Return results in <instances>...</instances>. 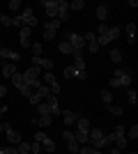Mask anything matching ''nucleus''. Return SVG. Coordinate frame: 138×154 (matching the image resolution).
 <instances>
[{"instance_id":"b1692460","label":"nucleus","mask_w":138,"mask_h":154,"mask_svg":"<svg viewBox=\"0 0 138 154\" xmlns=\"http://www.w3.org/2000/svg\"><path fill=\"white\" fill-rule=\"evenodd\" d=\"M41 145H44V152H48V154H51V152H55V143H53L51 138H48V136H46V140L41 143Z\"/></svg>"},{"instance_id":"4468645a","label":"nucleus","mask_w":138,"mask_h":154,"mask_svg":"<svg viewBox=\"0 0 138 154\" xmlns=\"http://www.w3.org/2000/svg\"><path fill=\"white\" fill-rule=\"evenodd\" d=\"M74 67L76 69H85V58L81 51H74Z\"/></svg>"},{"instance_id":"dca6fc26","label":"nucleus","mask_w":138,"mask_h":154,"mask_svg":"<svg viewBox=\"0 0 138 154\" xmlns=\"http://www.w3.org/2000/svg\"><path fill=\"white\" fill-rule=\"evenodd\" d=\"M51 122H53L51 115H39V117H35V120H32V124H37V127H48Z\"/></svg>"},{"instance_id":"37998d69","label":"nucleus","mask_w":138,"mask_h":154,"mask_svg":"<svg viewBox=\"0 0 138 154\" xmlns=\"http://www.w3.org/2000/svg\"><path fill=\"white\" fill-rule=\"evenodd\" d=\"M76 78H78V81H87V71L85 69H76Z\"/></svg>"},{"instance_id":"5fc2aeb1","label":"nucleus","mask_w":138,"mask_h":154,"mask_svg":"<svg viewBox=\"0 0 138 154\" xmlns=\"http://www.w3.org/2000/svg\"><path fill=\"white\" fill-rule=\"evenodd\" d=\"M37 154H41V152H37Z\"/></svg>"},{"instance_id":"6ab92c4d","label":"nucleus","mask_w":138,"mask_h":154,"mask_svg":"<svg viewBox=\"0 0 138 154\" xmlns=\"http://www.w3.org/2000/svg\"><path fill=\"white\" fill-rule=\"evenodd\" d=\"M76 122H78V131H90V120L87 117H76Z\"/></svg>"},{"instance_id":"bb28decb","label":"nucleus","mask_w":138,"mask_h":154,"mask_svg":"<svg viewBox=\"0 0 138 154\" xmlns=\"http://www.w3.org/2000/svg\"><path fill=\"white\" fill-rule=\"evenodd\" d=\"M35 92H37V94L41 97V99H46V97L51 94V90H48V85H44V83H41V85H39V88H37Z\"/></svg>"},{"instance_id":"1a4fd4ad","label":"nucleus","mask_w":138,"mask_h":154,"mask_svg":"<svg viewBox=\"0 0 138 154\" xmlns=\"http://www.w3.org/2000/svg\"><path fill=\"white\" fill-rule=\"evenodd\" d=\"M83 39H85V46L90 53H97L99 51V44H97V35L94 32H87V35H83Z\"/></svg>"},{"instance_id":"7c9ffc66","label":"nucleus","mask_w":138,"mask_h":154,"mask_svg":"<svg viewBox=\"0 0 138 154\" xmlns=\"http://www.w3.org/2000/svg\"><path fill=\"white\" fill-rule=\"evenodd\" d=\"M30 48H32V58H41V42L30 44Z\"/></svg>"},{"instance_id":"39448f33","label":"nucleus","mask_w":138,"mask_h":154,"mask_svg":"<svg viewBox=\"0 0 138 154\" xmlns=\"http://www.w3.org/2000/svg\"><path fill=\"white\" fill-rule=\"evenodd\" d=\"M23 21H26V28H35V26H39V21H37V16L32 14V7H28V5H23Z\"/></svg>"},{"instance_id":"0eeeda50","label":"nucleus","mask_w":138,"mask_h":154,"mask_svg":"<svg viewBox=\"0 0 138 154\" xmlns=\"http://www.w3.org/2000/svg\"><path fill=\"white\" fill-rule=\"evenodd\" d=\"M5 134H7V140L12 143V145H19V143L23 140V138H21V134H19V131H14L9 122H5Z\"/></svg>"},{"instance_id":"e433bc0d","label":"nucleus","mask_w":138,"mask_h":154,"mask_svg":"<svg viewBox=\"0 0 138 154\" xmlns=\"http://www.w3.org/2000/svg\"><path fill=\"white\" fill-rule=\"evenodd\" d=\"M44 81H46V85H48V88H51V85H55V83H58V81H55V76H53L51 71H46V74H44Z\"/></svg>"},{"instance_id":"5701e85b","label":"nucleus","mask_w":138,"mask_h":154,"mask_svg":"<svg viewBox=\"0 0 138 154\" xmlns=\"http://www.w3.org/2000/svg\"><path fill=\"white\" fill-rule=\"evenodd\" d=\"M60 53H67V55H74V48L69 42H60Z\"/></svg>"},{"instance_id":"f257e3e1","label":"nucleus","mask_w":138,"mask_h":154,"mask_svg":"<svg viewBox=\"0 0 138 154\" xmlns=\"http://www.w3.org/2000/svg\"><path fill=\"white\" fill-rule=\"evenodd\" d=\"M113 140H115V136H113V134H111V136H106L99 127L90 129V134H87V143H90V147H94V149L108 147V145H113Z\"/></svg>"},{"instance_id":"864d4df0","label":"nucleus","mask_w":138,"mask_h":154,"mask_svg":"<svg viewBox=\"0 0 138 154\" xmlns=\"http://www.w3.org/2000/svg\"><path fill=\"white\" fill-rule=\"evenodd\" d=\"M131 154H138V152H131Z\"/></svg>"},{"instance_id":"6e6552de","label":"nucleus","mask_w":138,"mask_h":154,"mask_svg":"<svg viewBox=\"0 0 138 154\" xmlns=\"http://www.w3.org/2000/svg\"><path fill=\"white\" fill-rule=\"evenodd\" d=\"M58 21H69V2L67 0H58Z\"/></svg>"},{"instance_id":"09e8293b","label":"nucleus","mask_w":138,"mask_h":154,"mask_svg":"<svg viewBox=\"0 0 138 154\" xmlns=\"http://www.w3.org/2000/svg\"><path fill=\"white\" fill-rule=\"evenodd\" d=\"M62 138H65V140H72L74 134H72V131H62Z\"/></svg>"},{"instance_id":"cd10ccee","label":"nucleus","mask_w":138,"mask_h":154,"mask_svg":"<svg viewBox=\"0 0 138 154\" xmlns=\"http://www.w3.org/2000/svg\"><path fill=\"white\" fill-rule=\"evenodd\" d=\"M16 149H19V154H30V143L21 140L19 145H16Z\"/></svg>"},{"instance_id":"20e7f679","label":"nucleus","mask_w":138,"mask_h":154,"mask_svg":"<svg viewBox=\"0 0 138 154\" xmlns=\"http://www.w3.org/2000/svg\"><path fill=\"white\" fill-rule=\"evenodd\" d=\"M113 136H115V140H113V143H115V147L124 149L127 147V129L124 127H115V134H113Z\"/></svg>"},{"instance_id":"412c9836","label":"nucleus","mask_w":138,"mask_h":154,"mask_svg":"<svg viewBox=\"0 0 138 154\" xmlns=\"http://www.w3.org/2000/svg\"><path fill=\"white\" fill-rule=\"evenodd\" d=\"M37 110H39V115H51V106L46 101H39L37 103Z\"/></svg>"},{"instance_id":"2f4dec72","label":"nucleus","mask_w":138,"mask_h":154,"mask_svg":"<svg viewBox=\"0 0 138 154\" xmlns=\"http://www.w3.org/2000/svg\"><path fill=\"white\" fill-rule=\"evenodd\" d=\"M67 145H69V154H78L81 145H78L76 140H74V138H72V140H67Z\"/></svg>"},{"instance_id":"a211bd4d","label":"nucleus","mask_w":138,"mask_h":154,"mask_svg":"<svg viewBox=\"0 0 138 154\" xmlns=\"http://www.w3.org/2000/svg\"><path fill=\"white\" fill-rule=\"evenodd\" d=\"M97 19L101 21V23H106V19H108V7H106V5L97 7Z\"/></svg>"},{"instance_id":"7ed1b4c3","label":"nucleus","mask_w":138,"mask_h":154,"mask_svg":"<svg viewBox=\"0 0 138 154\" xmlns=\"http://www.w3.org/2000/svg\"><path fill=\"white\" fill-rule=\"evenodd\" d=\"M21 76H23V83H26V85H30L32 90H37V88L41 85V78H39V69H37V67H30V69H26L23 74H21Z\"/></svg>"},{"instance_id":"423d86ee","label":"nucleus","mask_w":138,"mask_h":154,"mask_svg":"<svg viewBox=\"0 0 138 154\" xmlns=\"http://www.w3.org/2000/svg\"><path fill=\"white\" fill-rule=\"evenodd\" d=\"M0 58L2 60H9V62H19L21 60V53L19 51H12V48H7V46H0Z\"/></svg>"},{"instance_id":"72a5a7b5","label":"nucleus","mask_w":138,"mask_h":154,"mask_svg":"<svg viewBox=\"0 0 138 154\" xmlns=\"http://www.w3.org/2000/svg\"><path fill=\"white\" fill-rule=\"evenodd\" d=\"M85 7V2L83 0H74V2H69V9H74V12H81Z\"/></svg>"},{"instance_id":"a18cd8bd","label":"nucleus","mask_w":138,"mask_h":154,"mask_svg":"<svg viewBox=\"0 0 138 154\" xmlns=\"http://www.w3.org/2000/svg\"><path fill=\"white\" fill-rule=\"evenodd\" d=\"M46 26L53 28V30H58V28H60V21L58 19H51V21H46Z\"/></svg>"},{"instance_id":"c03bdc74","label":"nucleus","mask_w":138,"mask_h":154,"mask_svg":"<svg viewBox=\"0 0 138 154\" xmlns=\"http://www.w3.org/2000/svg\"><path fill=\"white\" fill-rule=\"evenodd\" d=\"M0 26H12V19H9V16H5V14H0Z\"/></svg>"},{"instance_id":"393cba45","label":"nucleus","mask_w":138,"mask_h":154,"mask_svg":"<svg viewBox=\"0 0 138 154\" xmlns=\"http://www.w3.org/2000/svg\"><path fill=\"white\" fill-rule=\"evenodd\" d=\"M12 83L16 85V90H21V88L26 85V83H23V76H21L19 71H16V74H14V76H12Z\"/></svg>"},{"instance_id":"c756f323","label":"nucleus","mask_w":138,"mask_h":154,"mask_svg":"<svg viewBox=\"0 0 138 154\" xmlns=\"http://www.w3.org/2000/svg\"><path fill=\"white\" fill-rule=\"evenodd\" d=\"M111 60H113V62H115V64L120 67V62H122V53H120L118 48H113V51H111Z\"/></svg>"},{"instance_id":"a19ab883","label":"nucleus","mask_w":138,"mask_h":154,"mask_svg":"<svg viewBox=\"0 0 138 154\" xmlns=\"http://www.w3.org/2000/svg\"><path fill=\"white\" fill-rule=\"evenodd\" d=\"M0 154H19V149L14 147V145H9V147H2V149H0Z\"/></svg>"},{"instance_id":"a878e982","label":"nucleus","mask_w":138,"mask_h":154,"mask_svg":"<svg viewBox=\"0 0 138 154\" xmlns=\"http://www.w3.org/2000/svg\"><path fill=\"white\" fill-rule=\"evenodd\" d=\"M19 92H21L23 97H26V99H32V97H35V90L30 88V85H23V88H21Z\"/></svg>"},{"instance_id":"ddd939ff","label":"nucleus","mask_w":138,"mask_h":154,"mask_svg":"<svg viewBox=\"0 0 138 154\" xmlns=\"http://www.w3.org/2000/svg\"><path fill=\"white\" fill-rule=\"evenodd\" d=\"M124 32H127V39H129V44H136V26L133 23H127L124 26Z\"/></svg>"},{"instance_id":"79ce46f5","label":"nucleus","mask_w":138,"mask_h":154,"mask_svg":"<svg viewBox=\"0 0 138 154\" xmlns=\"http://www.w3.org/2000/svg\"><path fill=\"white\" fill-rule=\"evenodd\" d=\"M12 26H21V28H26V21H23V16H14V19H12Z\"/></svg>"},{"instance_id":"8fccbe9b","label":"nucleus","mask_w":138,"mask_h":154,"mask_svg":"<svg viewBox=\"0 0 138 154\" xmlns=\"http://www.w3.org/2000/svg\"><path fill=\"white\" fill-rule=\"evenodd\" d=\"M7 94V88H5V85H0V97H5Z\"/></svg>"},{"instance_id":"473e14b6","label":"nucleus","mask_w":138,"mask_h":154,"mask_svg":"<svg viewBox=\"0 0 138 154\" xmlns=\"http://www.w3.org/2000/svg\"><path fill=\"white\" fill-rule=\"evenodd\" d=\"M127 99H129V103H131V106H136V103H138V94H136V90H131V88H129V92H127Z\"/></svg>"},{"instance_id":"4c0bfd02","label":"nucleus","mask_w":138,"mask_h":154,"mask_svg":"<svg viewBox=\"0 0 138 154\" xmlns=\"http://www.w3.org/2000/svg\"><path fill=\"white\" fill-rule=\"evenodd\" d=\"M129 138H138V124H133V127L127 131V140H129Z\"/></svg>"},{"instance_id":"ea45409f","label":"nucleus","mask_w":138,"mask_h":154,"mask_svg":"<svg viewBox=\"0 0 138 154\" xmlns=\"http://www.w3.org/2000/svg\"><path fill=\"white\" fill-rule=\"evenodd\" d=\"M65 76H67V78H76V67H74V64L65 69Z\"/></svg>"},{"instance_id":"49530a36","label":"nucleus","mask_w":138,"mask_h":154,"mask_svg":"<svg viewBox=\"0 0 138 154\" xmlns=\"http://www.w3.org/2000/svg\"><path fill=\"white\" fill-rule=\"evenodd\" d=\"M46 140V134L44 131H37V134H35V143H44Z\"/></svg>"},{"instance_id":"2eb2a0df","label":"nucleus","mask_w":138,"mask_h":154,"mask_svg":"<svg viewBox=\"0 0 138 154\" xmlns=\"http://www.w3.org/2000/svg\"><path fill=\"white\" fill-rule=\"evenodd\" d=\"M14 74H16V64H14V62L2 64V76H5V78H12Z\"/></svg>"},{"instance_id":"f03ea898","label":"nucleus","mask_w":138,"mask_h":154,"mask_svg":"<svg viewBox=\"0 0 138 154\" xmlns=\"http://www.w3.org/2000/svg\"><path fill=\"white\" fill-rule=\"evenodd\" d=\"M131 81H133V76H131L129 67H115L113 78H111V88H129Z\"/></svg>"},{"instance_id":"9d476101","label":"nucleus","mask_w":138,"mask_h":154,"mask_svg":"<svg viewBox=\"0 0 138 154\" xmlns=\"http://www.w3.org/2000/svg\"><path fill=\"white\" fill-rule=\"evenodd\" d=\"M41 7L46 9V14H48L51 19H58V0H44Z\"/></svg>"},{"instance_id":"f3484780","label":"nucleus","mask_w":138,"mask_h":154,"mask_svg":"<svg viewBox=\"0 0 138 154\" xmlns=\"http://www.w3.org/2000/svg\"><path fill=\"white\" fill-rule=\"evenodd\" d=\"M87 134H90V131H76V134H74V140L78 143V145H87Z\"/></svg>"},{"instance_id":"de8ad7c7","label":"nucleus","mask_w":138,"mask_h":154,"mask_svg":"<svg viewBox=\"0 0 138 154\" xmlns=\"http://www.w3.org/2000/svg\"><path fill=\"white\" fill-rule=\"evenodd\" d=\"M106 32H108V26H106V23H101V26H99V37H101V35H106Z\"/></svg>"},{"instance_id":"4be33fe9","label":"nucleus","mask_w":138,"mask_h":154,"mask_svg":"<svg viewBox=\"0 0 138 154\" xmlns=\"http://www.w3.org/2000/svg\"><path fill=\"white\" fill-rule=\"evenodd\" d=\"M101 101H104L106 106H111L113 103V92L111 90H101Z\"/></svg>"},{"instance_id":"f8f14e48","label":"nucleus","mask_w":138,"mask_h":154,"mask_svg":"<svg viewBox=\"0 0 138 154\" xmlns=\"http://www.w3.org/2000/svg\"><path fill=\"white\" fill-rule=\"evenodd\" d=\"M30 35H32V28H21L19 39H21V46H23V48H28V46H30Z\"/></svg>"},{"instance_id":"9b49d317","label":"nucleus","mask_w":138,"mask_h":154,"mask_svg":"<svg viewBox=\"0 0 138 154\" xmlns=\"http://www.w3.org/2000/svg\"><path fill=\"white\" fill-rule=\"evenodd\" d=\"M32 67L51 71V69H53V60H48V58H32Z\"/></svg>"},{"instance_id":"603ef678","label":"nucleus","mask_w":138,"mask_h":154,"mask_svg":"<svg viewBox=\"0 0 138 154\" xmlns=\"http://www.w3.org/2000/svg\"><path fill=\"white\" fill-rule=\"evenodd\" d=\"M94 154H101V152H99V149H97V152H94Z\"/></svg>"},{"instance_id":"c85d7f7f","label":"nucleus","mask_w":138,"mask_h":154,"mask_svg":"<svg viewBox=\"0 0 138 154\" xmlns=\"http://www.w3.org/2000/svg\"><path fill=\"white\" fill-rule=\"evenodd\" d=\"M106 37L111 39V42H113V39H118V37H120V28H111V26H108V32H106Z\"/></svg>"},{"instance_id":"3c124183","label":"nucleus","mask_w":138,"mask_h":154,"mask_svg":"<svg viewBox=\"0 0 138 154\" xmlns=\"http://www.w3.org/2000/svg\"><path fill=\"white\" fill-rule=\"evenodd\" d=\"M2 131H5V122H0V134H2Z\"/></svg>"},{"instance_id":"c9c22d12","label":"nucleus","mask_w":138,"mask_h":154,"mask_svg":"<svg viewBox=\"0 0 138 154\" xmlns=\"http://www.w3.org/2000/svg\"><path fill=\"white\" fill-rule=\"evenodd\" d=\"M108 110H111L113 115H122V113H124V110H122V106H118V103H111V106H108Z\"/></svg>"},{"instance_id":"58836bf2","label":"nucleus","mask_w":138,"mask_h":154,"mask_svg":"<svg viewBox=\"0 0 138 154\" xmlns=\"http://www.w3.org/2000/svg\"><path fill=\"white\" fill-rule=\"evenodd\" d=\"M7 7H9L12 12H16V9H21L23 5H21V0H9V5H7Z\"/></svg>"},{"instance_id":"f704fd0d","label":"nucleus","mask_w":138,"mask_h":154,"mask_svg":"<svg viewBox=\"0 0 138 154\" xmlns=\"http://www.w3.org/2000/svg\"><path fill=\"white\" fill-rule=\"evenodd\" d=\"M53 37H55V30L48 28V26H44V39H46V42H51Z\"/></svg>"},{"instance_id":"aec40b11","label":"nucleus","mask_w":138,"mask_h":154,"mask_svg":"<svg viewBox=\"0 0 138 154\" xmlns=\"http://www.w3.org/2000/svg\"><path fill=\"white\" fill-rule=\"evenodd\" d=\"M62 120H65V124H74V122H76V113H72V110H62Z\"/></svg>"}]
</instances>
